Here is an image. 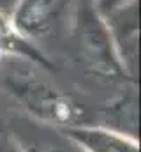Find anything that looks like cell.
<instances>
[{
    "mask_svg": "<svg viewBox=\"0 0 141 152\" xmlns=\"http://www.w3.org/2000/svg\"><path fill=\"white\" fill-rule=\"evenodd\" d=\"M2 76L12 94H16L34 113L58 122L70 120L74 113V104L58 92H55V88H51L46 81L37 80L27 71L11 67H7Z\"/></svg>",
    "mask_w": 141,
    "mask_h": 152,
    "instance_id": "obj_1",
    "label": "cell"
},
{
    "mask_svg": "<svg viewBox=\"0 0 141 152\" xmlns=\"http://www.w3.org/2000/svg\"><path fill=\"white\" fill-rule=\"evenodd\" d=\"M62 4L64 0H23L16 11V25L30 36H42L53 27Z\"/></svg>",
    "mask_w": 141,
    "mask_h": 152,
    "instance_id": "obj_2",
    "label": "cell"
},
{
    "mask_svg": "<svg viewBox=\"0 0 141 152\" xmlns=\"http://www.w3.org/2000/svg\"><path fill=\"white\" fill-rule=\"evenodd\" d=\"M70 136L76 138L79 143L86 145L92 152H138L134 145L102 131H90V129H72Z\"/></svg>",
    "mask_w": 141,
    "mask_h": 152,
    "instance_id": "obj_3",
    "label": "cell"
},
{
    "mask_svg": "<svg viewBox=\"0 0 141 152\" xmlns=\"http://www.w3.org/2000/svg\"><path fill=\"white\" fill-rule=\"evenodd\" d=\"M83 36L86 39V51L90 53V57L101 64H104L106 67L113 66V58H111V51L108 48V42H106L104 32L102 28L99 27L97 21H94V18H85L83 20Z\"/></svg>",
    "mask_w": 141,
    "mask_h": 152,
    "instance_id": "obj_4",
    "label": "cell"
},
{
    "mask_svg": "<svg viewBox=\"0 0 141 152\" xmlns=\"http://www.w3.org/2000/svg\"><path fill=\"white\" fill-rule=\"evenodd\" d=\"M14 4H16V0H0V9L2 11H9V9L14 7Z\"/></svg>",
    "mask_w": 141,
    "mask_h": 152,
    "instance_id": "obj_5",
    "label": "cell"
}]
</instances>
